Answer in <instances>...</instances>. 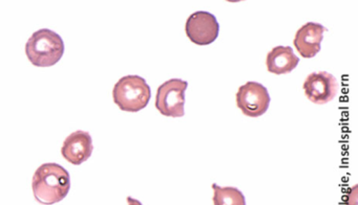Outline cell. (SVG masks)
<instances>
[{
	"mask_svg": "<svg viewBox=\"0 0 358 205\" xmlns=\"http://www.w3.org/2000/svg\"><path fill=\"white\" fill-rule=\"evenodd\" d=\"M32 188L39 203L56 204L64 200L70 192V174L58 163H43L33 176Z\"/></svg>",
	"mask_w": 358,
	"mask_h": 205,
	"instance_id": "1",
	"label": "cell"
},
{
	"mask_svg": "<svg viewBox=\"0 0 358 205\" xmlns=\"http://www.w3.org/2000/svg\"><path fill=\"white\" fill-rule=\"evenodd\" d=\"M26 54L35 66H53L64 56V40L52 29H38L27 42Z\"/></svg>",
	"mask_w": 358,
	"mask_h": 205,
	"instance_id": "2",
	"label": "cell"
},
{
	"mask_svg": "<svg viewBox=\"0 0 358 205\" xmlns=\"http://www.w3.org/2000/svg\"><path fill=\"white\" fill-rule=\"evenodd\" d=\"M150 96V85L140 75H129L121 77L113 89L115 104L127 112H138L145 108Z\"/></svg>",
	"mask_w": 358,
	"mask_h": 205,
	"instance_id": "3",
	"label": "cell"
},
{
	"mask_svg": "<svg viewBox=\"0 0 358 205\" xmlns=\"http://www.w3.org/2000/svg\"><path fill=\"white\" fill-rule=\"evenodd\" d=\"M187 87V82L181 79H169L159 86L156 94V108L159 112L165 116H183Z\"/></svg>",
	"mask_w": 358,
	"mask_h": 205,
	"instance_id": "4",
	"label": "cell"
},
{
	"mask_svg": "<svg viewBox=\"0 0 358 205\" xmlns=\"http://www.w3.org/2000/svg\"><path fill=\"white\" fill-rule=\"evenodd\" d=\"M236 106L246 116L259 117L269 108L270 96L267 88L257 82H247L238 88Z\"/></svg>",
	"mask_w": 358,
	"mask_h": 205,
	"instance_id": "5",
	"label": "cell"
},
{
	"mask_svg": "<svg viewBox=\"0 0 358 205\" xmlns=\"http://www.w3.org/2000/svg\"><path fill=\"white\" fill-rule=\"evenodd\" d=\"M185 31L190 41L196 45H209L219 37L220 25L215 15L199 10L188 17Z\"/></svg>",
	"mask_w": 358,
	"mask_h": 205,
	"instance_id": "6",
	"label": "cell"
},
{
	"mask_svg": "<svg viewBox=\"0 0 358 205\" xmlns=\"http://www.w3.org/2000/svg\"><path fill=\"white\" fill-rule=\"evenodd\" d=\"M303 87L308 100L316 105H324L336 96L338 82L327 71H315L306 77Z\"/></svg>",
	"mask_w": 358,
	"mask_h": 205,
	"instance_id": "7",
	"label": "cell"
},
{
	"mask_svg": "<svg viewBox=\"0 0 358 205\" xmlns=\"http://www.w3.org/2000/svg\"><path fill=\"white\" fill-rule=\"evenodd\" d=\"M91 134L83 130L73 132L62 144V154L69 162L79 165L87 161L93 153Z\"/></svg>",
	"mask_w": 358,
	"mask_h": 205,
	"instance_id": "8",
	"label": "cell"
},
{
	"mask_svg": "<svg viewBox=\"0 0 358 205\" xmlns=\"http://www.w3.org/2000/svg\"><path fill=\"white\" fill-rule=\"evenodd\" d=\"M327 31L320 23L308 22L299 27L293 44L303 58H313L320 52L324 33Z\"/></svg>",
	"mask_w": 358,
	"mask_h": 205,
	"instance_id": "9",
	"label": "cell"
},
{
	"mask_svg": "<svg viewBox=\"0 0 358 205\" xmlns=\"http://www.w3.org/2000/svg\"><path fill=\"white\" fill-rule=\"evenodd\" d=\"M299 59L290 46H275L268 52L266 65L269 73L286 75L296 68Z\"/></svg>",
	"mask_w": 358,
	"mask_h": 205,
	"instance_id": "10",
	"label": "cell"
},
{
	"mask_svg": "<svg viewBox=\"0 0 358 205\" xmlns=\"http://www.w3.org/2000/svg\"><path fill=\"white\" fill-rule=\"evenodd\" d=\"M213 204L215 205H246L245 196L240 190L231 186L221 188L213 184Z\"/></svg>",
	"mask_w": 358,
	"mask_h": 205,
	"instance_id": "11",
	"label": "cell"
},
{
	"mask_svg": "<svg viewBox=\"0 0 358 205\" xmlns=\"http://www.w3.org/2000/svg\"><path fill=\"white\" fill-rule=\"evenodd\" d=\"M127 204L129 205H142V203L140 202L137 199L131 198V197H127Z\"/></svg>",
	"mask_w": 358,
	"mask_h": 205,
	"instance_id": "12",
	"label": "cell"
}]
</instances>
